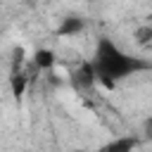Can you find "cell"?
I'll use <instances>...</instances> for the list:
<instances>
[{"instance_id":"cell-1","label":"cell","mask_w":152,"mask_h":152,"mask_svg":"<svg viewBox=\"0 0 152 152\" xmlns=\"http://www.w3.org/2000/svg\"><path fill=\"white\" fill-rule=\"evenodd\" d=\"M95 74V81L102 83L104 88H114V83H119L126 76H133L138 71L150 69V64L140 57H133L128 52H124L114 40L109 38H100L95 45L93 57L88 59Z\"/></svg>"},{"instance_id":"cell-2","label":"cell","mask_w":152,"mask_h":152,"mask_svg":"<svg viewBox=\"0 0 152 152\" xmlns=\"http://www.w3.org/2000/svg\"><path fill=\"white\" fill-rule=\"evenodd\" d=\"M71 83H74V88H78V90H90V88L97 83L90 62H83V64L71 74Z\"/></svg>"},{"instance_id":"cell-3","label":"cell","mask_w":152,"mask_h":152,"mask_svg":"<svg viewBox=\"0 0 152 152\" xmlns=\"http://www.w3.org/2000/svg\"><path fill=\"white\" fill-rule=\"evenodd\" d=\"M135 145H138V138H133V135H119V138L109 140L107 145H102L100 152H133Z\"/></svg>"},{"instance_id":"cell-4","label":"cell","mask_w":152,"mask_h":152,"mask_svg":"<svg viewBox=\"0 0 152 152\" xmlns=\"http://www.w3.org/2000/svg\"><path fill=\"white\" fill-rule=\"evenodd\" d=\"M81 28H83V19L81 17H66L62 21V26L57 28V33L59 36H76Z\"/></svg>"},{"instance_id":"cell-5","label":"cell","mask_w":152,"mask_h":152,"mask_svg":"<svg viewBox=\"0 0 152 152\" xmlns=\"http://www.w3.org/2000/svg\"><path fill=\"white\" fill-rule=\"evenodd\" d=\"M36 64H38V69H50L55 64V55L50 50H40V52H36Z\"/></svg>"},{"instance_id":"cell-6","label":"cell","mask_w":152,"mask_h":152,"mask_svg":"<svg viewBox=\"0 0 152 152\" xmlns=\"http://www.w3.org/2000/svg\"><path fill=\"white\" fill-rule=\"evenodd\" d=\"M152 38V26H147V28H140L138 31V43H147Z\"/></svg>"},{"instance_id":"cell-7","label":"cell","mask_w":152,"mask_h":152,"mask_svg":"<svg viewBox=\"0 0 152 152\" xmlns=\"http://www.w3.org/2000/svg\"><path fill=\"white\" fill-rule=\"evenodd\" d=\"M142 131H145V135L152 140V116H147V119H145V124H142Z\"/></svg>"}]
</instances>
